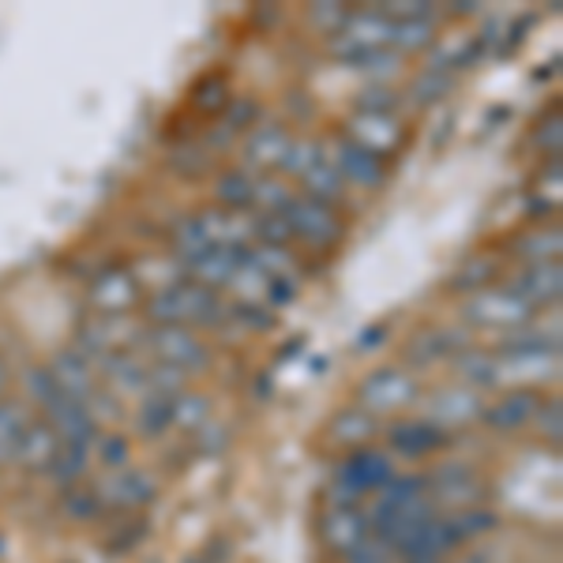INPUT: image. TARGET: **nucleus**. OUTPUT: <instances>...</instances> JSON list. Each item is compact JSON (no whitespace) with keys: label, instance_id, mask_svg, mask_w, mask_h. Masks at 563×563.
<instances>
[{"label":"nucleus","instance_id":"5","mask_svg":"<svg viewBox=\"0 0 563 563\" xmlns=\"http://www.w3.org/2000/svg\"><path fill=\"white\" fill-rule=\"evenodd\" d=\"M533 312H538V308L526 305L522 297L507 286L481 289V294H474L462 305V320L474 327H488V331H522V327H530Z\"/></svg>","mask_w":563,"mask_h":563},{"label":"nucleus","instance_id":"27","mask_svg":"<svg viewBox=\"0 0 563 563\" xmlns=\"http://www.w3.org/2000/svg\"><path fill=\"white\" fill-rule=\"evenodd\" d=\"M26 429H31V417H26V406H23V402H12V398H8V402L0 398V466L15 462Z\"/></svg>","mask_w":563,"mask_h":563},{"label":"nucleus","instance_id":"10","mask_svg":"<svg viewBox=\"0 0 563 563\" xmlns=\"http://www.w3.org/2000/svg\"><path fill=\"white\" fill-rule=\"evenodd\" d=\"M455 544H462L459 526L451 515H432L429 522H421L417 530L395 549V556H402L406 563H440Z\"/></svg>","mask_w":563,"mask_h":563},{"label":"nucleus","instance_id":"25","mask_svg":"<svg viewBox=\"0 0 563 563\" xmlns=\"http://www.w3.org/2000/svg\"><path fill=\"white\" fill-rule=\"evenodd\" d=\"M98 504H113V507H143L154 499V481L140 470H129L121 477H109L102 488H98Z\"/></svg>","mask_w":563,"mask_h":563},{"label":"nucleus","instance_id":"40","mask_svg":"<svg viewBox=\"0 0 563 563\" xmlns=\"http://www.w3.org/2000/svg\"><path fill=\"white\" fill-rule=\"evenodd\" d=\"M252 230H256V238L263 244H271V249H289V241H294V233L282 222V214H252Z\"/></svg>","mask_w":563,"mask_h":563},{"label":"nucleus","instance_id":"37","mask_svg":"<svg viewBox=\"0 0 563 563\" xmlns=\"http://www.w3.org/2000/svg\"><path fill=\"white\" fill-rule=\"evenodd\" d=\"M496 275V260H488V256H474V260H466L462 267L455 271V278H451V289H488V282H493Z\"/></svg>","mask_w":563,"mask_h":563},{"label":"nucleus","instance_id":"43","mask_svg":"<svg viewBox=\"0 0 563 563\" xmlns=\"http://www.w3.org/2000/svg\"><path fill=\"white\" fill-rule=\"evenodd\" d=\"M451 90V76L448 71H435V68H429V71H421L417 76V84H413V102H435L440 95H448Z\"/></svg>","mask_w":563,"mask_h":563},{"label":"nucleus","instance_id":"3","mask_svg":"<svg viewBox=\"0 0 563 563\" xmlns=\"http://www.w3.org/2000/svg\"><path fill=\"white\" fill-rule=\"evenodd\" d=\"M395 477V462L384 451H357L346 462H339L331 485V504L334 507H357L361 499L372 496L376 488H384Z\"/></svg>","mask_w":563,"mask_h":563},{"label":"nucleus","instance_id":"23","mask_svg":"<svg viewBox=\"0 0 563 563\" xmlns=\"http://www.w3.org/2000/svg\"><path fill=\"white\" fill-rule=\"evenodd\" d=\"M448 440V432H440L432 421H402L395 424V429L387 432V443L398 451L402 459H421L429 455V451H435L440 443Z\"/></svg>","mask_w":563,"mask_h":563},{"label":"nucleus","instance_id":"41","mask_svg":"<svg viewBox=\"0 0 563 563\" xmlns=\"http://www.w3.org/2000/svg\"><path fill=\"white\" fill-rule=\"evenodd\" d=\"M350 68L365 71V76H372V79H390V76H398V71H402V57H398V53H390V49H379V53L361 57L357 65H350Z\"/></svg>","mask_w":563,"mask_h":563},{"label":"nucleus","instance_id":"30","mask_svg":"<svg viewBox=\"0 0 563 563\" xmlns=\"http://www.w3.org/2000/svg\"><path fill=\"white\" fill-rule=\"evenodd\" d=\"M560 230L552 225V230H538V233H526L515 244V256H519L526 267H533V263H556L560 260Z\"/></svg>","mask_w":563,"mask_h":563},{"label":"nucleus","instance_id":"14","mask_svg":"<svg viewBox=\"0 0 563 563\" xmlns=\"http://www.w3.org/2000/svg\"><path fill=\"white\" fill-rule=\"evenodd\" d=\"M45 424L57 432L60 443H79V448H90V443H95V435H98L95 413H90L84 402L65 398V395H60L53 406H45Z\"/></svg>","mask_w":563,"mask_h":563},{"label":"nucleus","instance_id":"33","mask_svg":"<svg viewBox=\"0 0 563 563\" xmlns=\"http://www.w3.org/2000/svg\"><path fill=\"white\" fill-rule=\"evenodd\" d=\"M252 117H256V102H233L230 109H225V117H222V124H218V129L207 135V147H230L233 140H238V135L249 129V121Z\"/></svg>","mask_w":563,"mask_h":563},{"label":"nucleus","instance_id":"38","mask_svg":"<svg viewBox=\"0 0 563 563\" xmlns=\"http://www.w3.org/2000/svg\"><path fill=\"white\" fill-rule=\"evenodd\" d=\"M90 451H98V462H102L106 470H129V440L117 432H106V435H95V443H90Z\"/></svg>","mask_w":563,"mask_h":563},{"label":"nucleus","instance_id":"34","mask_svg":"<svg viewBox=\"0 0 563 563\" xmlns=\"http://www.w3.org/2000/svg\"><path fill=\"white\" fill-rule=\"evenodd\" d=\"M87 466H90V448H79V443H60V451H57V459H53V481L57 485H65L71 488L79 477L87 474Z\"/></svg>","mask_w":563,"mask_h":563},{"label":"nucleus","instance_id":"1","mask_svg":"<svg viewBox=\"0 0 563 563\" xmlns=\"http://www.w3.org/2000/svg\"><path fill=\"white\" fill-rule=\"evenodd\" d=\"M147 320L154 327H214L225 320V305L214 289L199 286L192 278H180L174 286H162L147 301Z\"/></svg>","mask_w":563,"mask_h":563},{"label":"nucleus","instance_id":"44","mask_svg":"<svg viewBox=\"0 0 563 563\" xmlns=\"http://www.w3.org/2000/svg\"><path fill=\"white\" fill-rule=\"evenodd\" d=\"M342 20H346V8H342V4H316L312 12H308V23H312L316 31H323V34H339Z\"/></svg>","mask_w":563,"mask_h":563},{"label":"nucleus","instance_id":"6","mask_svg":"<svg viewBox=\"0 0 563 563\" xmlns=\"http://www.w3.org/2000/svg\"><path fill=\"white\" fill-rule=\"evenodd\" d=\"M282 222L289 225L294 241H305L312 249H334L342 238H346V225L334 207H323L308 196H289V203L282 207Z\"/></svg>","mask_w":563,"mask_h":563},{"label":"nucleus","instance_id":"49","mask_svg":"<svg viewBox=\"0 0 563 563\" xmlns=\"http://www.w3.org/2000/svg\"><path fill=\"white\" fill-rule=\"evenodd\" d=\"M379 342H384V327H368V331L361 334L357 346H361V350H372V346H379Z\"/></svg>","mask_w":563,"mask_h":563},{"label":"nucleus","instance_id":"29","mask_svg":"<svg viewBox=\"0 0 563 563\" xmlns=\"http://www.w3.org/2000/svg\"><path fill=\"white\" fill-rule=\"evenodd\" d=\"M451 368H455V376L466 379L470 390H474V387H493L496 379H499V372H496V353L474 350V346L459 350L455 357H451Z\"/></svg>","mask_w":563,"mask_h":563},{"label":"nucleus","instance_id":"36","mask_svg":"<svg viewBox=\"0 0 563 563\" xmlns=\"http://www.w3.org/2000/svg\"><path fill=\"white\" fill-rule=\"evenodd\" d=\"M174 424L177 429H207L211 424V402L196 390H177L174 395Z\"/></svg>","mask_w":563,"mask_h":563},{"label":"nucleus","instance_id":"48","mask_svg":"<svg viewBox=\"0 0 563 563\" xmlns=\"http://www.w3.org/2000/svg\"><path fill=\"white\" fill-rule=\"evenodd\" d=\"M71 511H76V519H90V515L98 511V496H79V493H71Z\"/></svg>","mask_w":563,"mask_h":563},{"label":"nucleus","instance_id":"8","mask_svg":"<svg viewBox=\"0 0 563 563\" xmlns=\"http://www.w3.org/2000/svg\"><path fill=\"white\" fill-rule=\"evenodd\" d=\"M417 402V379L410 368H376L357 384V406L365 413H395Z\"/></svg>","mask_w":563,"mask_h":563},{"label":"nucleus","instance_id":"12","mask_svg":"<svg viewBox=\"0 0 563 563\" xmlns=\"http://www.w3.org/2000/svg\"><path fill=\"white\" fill-rule=\"evenodd\" d=\"M342 135L357 143V147H365L368 154H376V158H384V154H395L402 147V121L395 113H365V109H357Z\"/></svg>","mask_w":563,"mask_h":563},{"label":"nucleus","instance_id":"22","mask_svg":"<svg viewBox=\"0 0 563 563\" xmlns=\"http://www.w3.org/2000/svg\"><path fill=\"white\" fill-rule=\"evenodd\" d=\"M241 260H244V249H211L203 260H196L192 267H188V278L218 294V289H230L233 275H238V267H241Z\"/></svg>","mask_w":563,"mask_h":563},{"label":"nucleus","instance_id":"24","mask_svg":"<svg viewBox=\"0 0 563 563\" xmlns=\"http://www.w3.org/2000/svg\"><path fill=\"white\" fill-rule=\"evenodd\" d=\"M98 368H102V376L121 390V395H147V387H151L147 361L132 357V353H113V357L98 361Z\"/></svg>","mask_w":563,"mask_h":563},{"label":"nucleus","instance_id":"32","mask_svg":"<svg viewBox=\"0 0 563 563\" xmlns=\"http://www.w3.org/2000/svg\"><path fill=\"white\" fill-rule=\"evenodd\" d=\"M435 26L429 20H402V23H395L390 20V53H417V49H424V45H432L435 38Z\"/></svg>","mask_w":563,"mask_h":563},{"label":"nucleus","instance_id":"21","mask_svg":"<svg viewBox=\"0 0 563 563\" xmlns=\"http://www.w3.org/2000/svg\"><path fill=\"white\" fill-rule=\"evenodd\" d=\"M57 451H60L57 432H53L45 421H31V429H26V435H23L20 455H15V462H20L26 474H49L53 459H57Z\"/></svg>","mask_w":563,"mask_h":563},{"label":"nucleus","instance_id":"4","mask_svg":"<svg viewBox=\"0 0 563 563\" xmlns=\"http://www.w3.org/2000/svg\"><path fill=\"white\" fill-rule=\"evenodd\" d=\"M143 346L151 350L154 365H166L180 372V376H199V372L211 368V350L199 342L188 327H154L151 334H143Z\"/></svg>","mask_w":563,"mask_h":563},{"label":"nucleus","instance_id":"17","mask_svg":"<svg viewBox=\"0 0 563 563\" xmlns=\"http://www.w3.org/2000/svg\"><path fill=\"white\" fill-rule=\"evenodd\" d=\"M538 410L541 406L530 390H511V395H499L493 406H481V421L493 432H519L538 421Z\"/></svg>","mask_w":563,"mask_h":563},{"label":"nucleus","instance_id":"45","mask_svg":"<svg viewBox=\"0 0 563 563\" xmlns=\"http://www.w3.org/2000/svg\"><path fill=\"white\" fill-rule=\"evenodd\" d=\"M541 413V432L549 435L552 443H560V432H563V406H560V398H552L544 410H538Z\"/></svg>","mask_w":563,"mask_h":563},{"label":"nucleus","instance_id":"50","mask_svg":"<svg viewBox=\"0 0 563 563\" xmlns=\"http://www.w3.org/2000/svg\"><path fill=\"white\" fill-rule=\"evenodd\" d=\"M4 387H8V361L0 357V395H4Z\"/></svg>","mask_w":563,"mask_h":563},{"label":"nucleus","instance_id":"19","mask_svg":"<svg viewBox=\"0 0 563 563\" xmlns=\"http://www.w3.org/2000/svg\"><path fill=\"white\" fill-rule=\"evenodd\" d=\"M49 376L65 398H76V402L87 406V398L95 395V365H90L84 353H76V350L57 353L53 365H49Z\"/></svg>","mask_w":563,"mask_h":563},{"label":"nucleus","instance_id":"20","mask_svg":"<svg viewBox=\"0 0 563 563\" xmlns=\"http://www.w3.org/2000/svg\"><path fill=\"white\" fill-rule=\"evenodd\" d=\"M135 297H140V286H135L132 271H106L90 286V301L106 316H124L135 305Z\"/></svg>","mask_w":563,"mask_h":563},{"label":"nucleus","instance_id":"7","mask_svg":"<svg viewBox=\"0 0 563 563\" xmlns=\"http://www.w3.org/2000/svg\"><path fill=\"white\" fill-rule=\"evenodd\" d=\"M390 49V20L376 8H365V12H346L339 34H331V53L346 65H357L368 53Z\"/></svg>","mask_w":563,"mask_h":563},{"label":"nucleus","instance_id":"42","mask_svg":"<svg viewBox=\"0 0 563 563\" xmlns=\"http://www.w3.org/2000/svg\"><path fill=\"white\" fill-rule=\"evenodd\" d=\"M23 384H26V395L34 398V402L42 406H53L60 398V390L57 384H53V376H49V368H26V376H23Z\"/></svg>","mask_w":563,"mask_h":563},{"label":"nucleus","instance_id":"39","mask_svg":"<svg viewBox=\"0 0 563 563\" xmlns=\"http://www.w3.org/2000/svg\"><path fill=\"white\" fill-rule=\"evenodd\" d=\"M376 12H384L387 20L402 23V20H435V8L429 0H384V4H376Z\"/></svg>","mask_w":563,"mask_h":563},{"label":"nucleus","instance_id":"9","mask_svg":"<svg viewBox=\"0 0 563 563\" xmlns=\"http://www.w3.org/2000/svg\"><path fill=\"white\" fill-rule=\"evenodd\" d=\"M323 147H327V158L334 162V169H339V177H342V185H346V188L376 192V188L387 180L384 158H376V154H368L365 147H357V143L346 140V135H339V140L323 143Z\"/></svg>","mask_w":563,"mask_h":563},{"label":"nucleus","instance_id":"26","mask_svg":"<svg viewBox=\"0 0 563 563\" xmlns=\"http://www.w3.org/2000/svg\"><path fill=\"white\" fill-rule=\"evenodd\" d=\"M459 350H466V342H462V331H448V327H435V331L413 334V342H410V350H406V357H410L413 365H435V361H443V357H455Z\"/></svg>","mask_w":563,"mask_h":563},{"label":"nucleus","instance_id":"18","mask_svg":"<svg viewBox=\"0 0 563 563\" xmlns=\"http://www.w3.org/2000/svg\"><path fill=\"white\" fill-rule=\"evenodd\" d=\"M368 538L372 533H368V522L361 507H331V511L323 515V541L331 544L334 552H342V556H353Z\"/></svg>","mask_w":563,"mask_h":563},{"label":"nucleus","instance_id":"46","mask_svg":"<svg viewBox=\"0 0 563 563\" xmlns=\"http://www.w3.org/2000/svg\"><path fill=\"white\" fill-rule=\"evenodd\" d=\"M560 140H563V129H560V117L552 113L549 121L538 129V147L549 151V154H560Z\"/></svg>","mask_w":563,"mask_h":563},{"label":"nucleus","instance_id":"51","mask_svg":"<svg viewBox=\"0 0 563 563\" xmlns=\"http://www.w3.org/2000/svg\"><path fill=\"white\" fill-rule=\"evenodd\" d=\"M462 563H481V560H462Z\"/></svg>","mask_w":563,"mask_h":563},{"label":"nucleus","instance_id":"35","mask_svg":"<svg viewBox=\"0 0 563 563\" xmlns=\"http://www.w3.org/2000/svg\"><path fill=\"white\" fill-rule=\"evenodd\" d=\"M372 432H376L372 413H365L361 406H350V410L334 413V421H331V440H339V443H365Z\"/></svg>","mask_w":563,"mask_h":563},{"label":"nucleus","instance_id":"11","mask_svg":"<svg viewBox=\"0 0 563 563\" xmlns=\"http://www.w3.org/2000/svg\"><path fill=\"white\" fill-rule=\"evenodd\" d=\"M289 143H294V135L286 132V124H256L249 135H244L241 143V169L244 174H271V169H282V162H286V151Z\"/></svg>","mask_w":563,"mask_h":563},{"label":"nucleus","instance_id":"28","mask_svg":"<svg viewBox=\"0 0 563 563\" xmlns=\"http://www.w3.org/2000/svg\"><path fill=\"white\" fill-rule=\"evenodd\" d=\"M214 199L222 203V211H252L256 203V177L244 169H225L214 180Z\"/></svg>","mask_w":563,"mask_h":563},{"label":"nucleus","instance_id":"2","mask_svg":"<svg viewBox=\"0 0 563 563\" xmlns=\"http://www.w3.org/2000/svg\"><path fill=\"white\" fill-rule=\"evenodd\" d=\"M282 169L301 180L305 185L301 196L316 199V203H323V207H339L342 196H346V185H342L339 169H334V162L327 158V147L320 140H294L289 143Z\"/></svg>","mask_w":563,"mask_h":563},{"label":"nucleus","instance_id":"15","mask_svg":"<svg viewBox=\"0 0 563 563\" xmlns=\"http://www.w3.org/2000/svg\"><path fill=\"white\" fill-rule=\"evenodd\" d=\"M507 289L522 297L526 305L541 308V305H556L563 294V267L556 263H533V267H522L519 275L507 282Z\"/></svg>","mask_w":563,"mask_h":563},{"label":"nucleus","instance_id":"47","mask_svg":"<svg viewBox=\"0 0 563 563\" xmlns=\"http://www.w3.org/2000/svg\"><path fill=\"white\" fill-rule=\"evenodd\" d=\"M214 90H225L222 79H211V84H203V87H199L196 106H199V109H222L225 102H230V98H214Z\"/></svg>","mask_w":563,"mask_h":563},{"label":"nucleus","instance_id":"31","mask_svg":"<svg viewBox=\"0 0 563 563\" xmlns=\"http://www.w3.org/2000/svg\"><path fill=\"white\" fill-rule=\"evenodd\" d=\"M140 432L143 435H162L166 429H174V395H143L140 406Z\"/></svg>","mask_w":563,"mask_h":563},{"label":"nucleus","instance_id":"13","mask_svg":"<svg viewBox=\"0 0 563 563\" xmlns=\"http://www.w3.org/2000/svg\"><path fill=\"white\" fill-rule=\"evenodd\" d=\"M424 488H429V499L451 507V511H470L481 499V493H485L477 474L470 466H462V462H451V466L435 470L432 481L424 477Z\"/></svg>","mask_w":563,"mask_h":563},{"label":"nucleus","instance_id":"16","mask_svg":"<svg viewBox=\"0 0 563 563\" xmlns=\"http://www.w3.org/2000/svg\"><path fill=\"white\" fill-rule=\"evenodd\" d=\"M481 395H474L470 387H451V390H435V398L429 402V417L424 421H432L440 432L448 429H462V424L477 421L481 417Z\"/></svg>","mask_w":563,"mask_h":563}]
</instances>
